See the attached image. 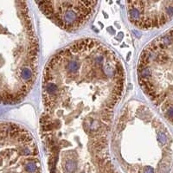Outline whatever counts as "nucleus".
I'll list each match as a JSON object with an SVG mask.
<instances>
[{"instance_id": "f03ea898", "label": "nucleus", "mask_w": 173, "mask_h": 173, "mask_svg": "<svg viewBox=\"0 0 173 173\" xmlns=\"http://www.w3.org/2000/svg\"><path fill=\"white\" fill-rule=\"evenodd\" d=\"M0 173H41L34 136L13 122H0Z\"/></svg>"}, {"instance_id": "7ed1b4c3", "label": "nucleus", "mask_w": 173, "mask_h": 173, "mask_svg": "<svg viewBox=\"0 0 173 173\" xmlns=\"http://www.w3.org/2000/svg\"><path fill=\"white\" fill-rule=\"evenodd\" d=\"M42 13L58 27L75 31L89 22L99 4L97 1H40L36 2Z\"/></svg>"}, {"instance_id": "20e7f679", "label": "nucleus", "mask_w": 173, "mask_h": 173, "mask_svg": "<svg viewBox=\"0 0 173 173\" xmlns=\"http://www.w3.org/2000/svg\"><path fill=\"white\" fill-rule=\"evenodd\" d=\"M126 9L131 24L141 30L159 28L173 17V1L126 2Z\"/></svg>"}, {"instance_id": "f257e3e1", "label": "nucleus", "mask_w": 173, "mask_h": 173, "mask_svg": "<svg viewBox=\"0 0 173 173\" xmlns=\"http://www.w3.org/2000/svg\"><path fill=\"white\" fill-rule=\"evenodd\" d=\"M39 43L26 2L0 1V104L29 94L37 77Z\"/></svg>"}]
</instances>
